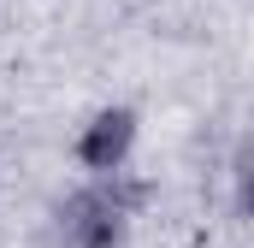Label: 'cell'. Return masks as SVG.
<instances>
[{
	"label": "cell",
	"instance_id": "1",
	"mask_svg": "<svg viewBox=\"0 0 254 248\" xmlns=\"http://www.w3.org/2000/svg\"><path fill=\"white\" fill-rule=\"evenodd\" d=\"M136 195H142V189L119 184V172H113V184L71 195L60 207V243L65 248H113L119 231H125V213L136 207Z\"/></svg>",
	"mask_w": 254,
	"mask_h": 248
},
{
	"label": "cell",
	"instance_id": "2",
	"mask_svg": "<svg viewBox=\"0 0 254 248\" xmlns=\"http://www.w3.org/2000/svg\"><path fill=\"white\" fill-rule=\"evenodd\" d=\"M130 142H136V119H130L125 107L119 113H101V119L83 130V142H77V160L89 166V172H101V178H113L119 166H125Z\"/></svg>",
	"mask_w": 254,
	"mask_h": 248
}]
</instances>
